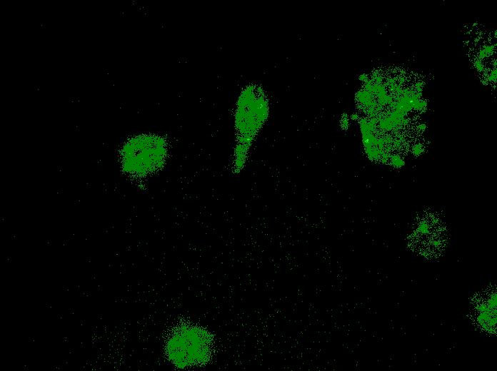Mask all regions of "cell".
<instances>
[{
  "mask_svg": "<svg viewBox=\"0 0 497 371\" xmlns=\"http://www.w3.org/2000/svg\"><path fill=\"white\" fill-rule=\"evenodd\" d=\"M213 338L204 327L184 323L173 330L166 343V355L179 368H191L206 364L212 357Z\"/></svg>",
  "mask_w": 497,
  "mask_h": 371,
  "instance_id": "6da1fadb",
  "label": "cell"
},
{
  "mask_svg": "<svg viewBox=\"0 0 497 371\" xmlns=\"http://www.w3.org/2000/svg\"><path fill=\"white\" fill-rule=\"evenodd\" d=\"M168 153L166 141L159 136L143 135L130 140L123 150V164L130 173L149 174L159 169Z\"/></svg>",
  "mask_w": 497,
  "mask_h": 371,
  "instance_id": "7a4b0ae2",
  "label": "cell"
},
{
  "mask_svg": "<svg viewBox=\"0 0 497 371\" xmlns=\"http://www.w3.org/2000/svg\"><path fill=\"white\" fill-rule=\"evenodd\" d=\"M254 96L255 94H250V93L244 95L236 111V124L240 136V142L236 151V169L239 170L241 169L244 162L247 146H249L265 116L263 102L256 100Z\"/></svg>",
  "mask_w": 497,
  "mask_h": 371,
  "instance_id": "3957f363",
  "label": "cell"
}]
</instances>
